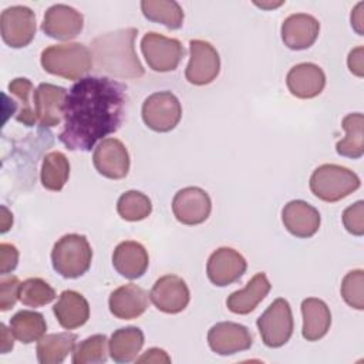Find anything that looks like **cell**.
I'll use <instances>...</instances> for the list:
<instances>
[{
    "instance_id": "8",
    "label": "cell",
    "mask_w": 364,
    "mask_h": 364,
    "mask_svg": "<svg viewBox=\"0 0 364 364\" xmlns=\"http://www.w3.org/2000/svg\"><path fill=\"white\" fill-rule=\"evenodd\" d=\"M141 51L149 68L156 73H168L176 70L185 54L179 40L165 37L155 31H149L142 37Z\"/></svg>"
},
{
    "instance_id": "28",
    "label": "cell",
    "mask_w": 364,
    "mask_h": 364,
    "mask_svg": "<svg viewBox=\"0 0 364 364\" xmlns=\"http://www.w3.org/2000/svg\"><path fill=\"white\" fill-rule=\"evenodd\" d=\"M341 127L346 136L336 144V151L341 156L358 159L364 154V117L361 112L347 114Z\"/></svg>"
},
{
    "instance_id": "25",
    "label": "cell",
    "mask_w": 364,
    "mask_h": 364,
    "mask_svg": "<svg viewBox=\"0 0 364 364\" xmlns=\"http://www.w3.org/2000/svg\"><path fill=\"white\" fill-rule=\"evenodd\" d=\"M303 328L301 334L307 341L323 338L331 324V313L328 306L316 297H309L301 301Z\"/></svg>"
},
{
    "instance_id": "41",
    "label": "cell",
    "mask_w": 364,
    "mask_h": 364,
    "mask_svg": "<svg viewBox=\"0 0 364 364\" xmlns=\"http://www.w3.org/2000/svg\"><path fill=\"white\" fill-rule=\"evenodd\" d=\"M136 363H171V357L166 354L165 350L152 347L146 350L141 357H138Z\"/></svg>"
},
{
    "instance_id": "13",
    "label": "cell",
    "mask_w": 364,
    "mask_h": 364,
    "mask_svg": "<svg viewBox=\"0 0 364 364\" xmlns=\"http://www.w3.org/2000/svg\"><path fill=\"white\" fill-rule=\"evenodd\" d=\"M246 259L232 247H219L208 259V279L219 287L229 286L237 282L246 272Z\"/></svg>"
},
{
    "instance_id": "20",
    "label": "cell",
    "mask_w": 364,
    "mask_h": 364,
    "mask_svg": "<svg viewBox=\"0 0 364 364\" xmlns=\"http://www.w3.org/2000/svg\"><path fill=\"white\" fill-rule=\"evenodd\" d=\"M286 84L291 95L309 100L317 97L323 91L326 85V74L317 64L300 63L289 70Z\"/></svg>"
},
{
    "instance_id": "19",
    "label": "cell",
    "mask_w": 364,
    "mask_h": 364,
    "mask_svg": "<svg viewBox=\"0 0 364 364\" xmlns=\"http://www.w3.org/2000/svg\"><path fill=\"white\" fill-rule=\"evenodd\" d=\"M282 222L293 236L307 239L316 235L320 228L321 218L314 206L296 199L284 205L282 210Z\"/></svg>"
},
{
    "instance_id": "43",
    "label": "cell",
    "mask_w": 364,
    "mask_h": 364,
    "mask_svg": "<svg viewBox=\"0 0 364 364\" xmlns=\"http://www.w3.org/2000/svg\"><path fill=\"white\" fill-rule=\"evenodd\" d=\"M1 328V353L6 354L7 351H10L13 348V337H11V330H9L3 323L0 324Z\"/></svg>"
},
{
    "instance_id": "27",
    "label": "cell",
    "mask_w": 364,
    "mask_h": 364,
    "mask_svg": "<svg viewBox=\"0 0 364 364\" xmlns=\"http://www.w3.org/2000/svg\"><path fill=\"white\" fill-rule=\"evenodd\" d=\"M77 336L70 331L43 336L37 343V360L41 364H60L74 351Z\"/></svg>"
},
{
    "instance_id": "30",
    "label": "cell",
    "mask_w": 364,
    "mask_h": 364,
    "mask_svg": "<svg viewBox=\"0 0 364 364\" xmlns=\"http://www.w3.org/2000/svg\"><path fill=\"white\" fill-rule=\"evenodd\" d=\"M141 10L148 20L171 30L181 28L183 24V10L175 0H142Z\"/></svg>"
},
{
    "instance_id": "36",
    "label": "cell",
    "mask_w": 364,
    "mask_h": 364,
    "mask_svg": "<svg viewBox=\"0 0 364 364\" xmlns=\"http://www.w3.org/2000/svg\"><path fill=\"white\" fill-rule=\"evenodd\" d=\"M341 297L344 301L357 310L364 309V270L355 269L348 272L343 282H341V289H340Z\"/></svg>"
},
{
    "instance_id": "32",
    "label": "cell",
    "mask_w": 364,
    "mask_h": 364,
    "mask_svg": "<svg viewBox=\"0 0 364 364\" xmlns=\"http://www.w3.org/2000/svg\"><path fill=\"white\" fill-rule=\"evenodd\" d=\"M7 88L10 94L14 95L17 100L16 119L26 127H33L37 122V117L34 111V101H31L34 94L31 81L28 78L18 77V78H14L11 82H9Z\"/></svg>"
},
{
    "instance_id": "29",
    "label": "cell",
    "mask_w": 364,
    "mask_h": 364,
    "mask_svg": "<svg viewBox=\"0 0 364 364\" xmlns=\"http://www.w3.org/2000/svg\"><path fill=\"white\" fill-rule=\"evenodd\" d=\"M10 330L18 341L30 344L46 334L47 323L44 316L38 311L20 310L10 318Z\"/></svg>"
},
{
    "instance_id": "14",
    "label": "cell",
    "mask_w": 364,
    "mask_h": 364,
    "mask_svg": "<svg viewBox=\"0 0 364 364\" xmlns=\"http://www.w3.org/2000/svg\"><path fill=\"white\" fill-rule=\"evenodd\" d=\"M208 344L219 355H232L249 350L253 344V337L243 324L220 321L213 324L208 331Z\"/></svg>"
},
{
    "instance_id": "12",
    "label": "cell",
    "mask_w": 364,
    "mask_h": 364,
    "mask_svg": "<svg viewBox=\"0 0 364 364\" xmlns=\"http://www.w3.org/2000/svg\"><path fill=\"white\" fill-rule=\"evenodd\" d=\"M149 299L159 311L176 314L186 309L191 293L182 277L176 274H165L154 283L149 291Z\"/></svg>"
},
{
    "instance_id": "21",
    "label": "cell",
    "mask_w": 364,
    "mask_h": 364,
    "mask_svg": "<svg viewBox=\"0 0 364 364\" xmlns=\"http://www.w3.org/2000/svg\"><path fill=\"white\" fill-rule=\"evenodd\" d=\"M149 304V294L134 283L115 289L108 299L109 311L121 320H132L145 313Z\"/></svg>"
},
{
    "instance_id": "26",
    "label": "cell",
    "mask_w": 364,
    "mask_h": 364,
    "mask_svg": "<svg viewBox=\"0 0 364 364\" xmlns=\"http://www.w3.org/2000/svg\"><path fill=\"white\" fill-rule=\"evenodd\" d=\"M144 341L145 337L139 327L128 326L118 328L112 333L108 341L109 355L115 363H131L136 360Z\"/></svg>"
},
{
    "instance_id": "40",
    "label": "cell",
    "mask_w": 364,
    "mask_h": 364,
    "mask_svg": "<svg viewBox=\"0 0 364 364\" xmlns=\"http://www.w3.org/2000/svg\"><path fill=\"white\" fill-rule=\"evenodd\" d=\"M364 48L355 47L350 51L348 58H347V65L350 68V71L357 75V77H363L364 75V57H363Z\"/></svg>"
},
{
    "instance_id": "6",
    "label": "cell",
    "mask_w": 364,
    "mask_h": 364,
    "mask_svg": "<svg viewBox=\"0 0 364 364\" xmlns=\"http://www.w3.org/2000/svg\"><path fill=\"white\" fill-rule=\"evenodd\" d=\"M262 341L270 347L277 348L284 346L294 328L293 313L286 299H276L257 318L256 321Z\"/></svg>"
},
{
    "instance_id": "3",
    "label": "cell",
    "mask_w": 364,
    "mask_h": 364,
    "mask_svg": "<svg viewBox=\"0 0 364 364\" xmlns=\"http://www.w3.org/2000/svg\"><path fill=\"white\" fill-rule=\"evenodd\" d=\"M43 68L65 80H81L92 67L91 50L81 43L54 44L41 51Z\"/></svg>"
},
{
    "instance_id": "45",
    "label": "cell",
    "mask_w": 364,
    "mask_h": 364,
    "mask_svg": "<svg viewBox=\"0 0 364 364\" xmlns=\"http://www.w3.org/2000/svg\"><path fill=\"white\" fill-rule=\"evenodd\" d=\"M283 1H279V3H274V4H272V3H266V4H263V3H256L255 1V4L256 6H259V7H262V9H272V7H277V6H280Z\"/></svg>"
},
{
    "instance_id": "22",
    "label": "cell",
    "mask_w": 364,
    "mask_h": 364,
    "mask_svg": "<svg viewBox=\"0 0 364 364\" xmlns=\"http://www.w3.org/2000/svg\"><path fill=\"white\" fill-rule=\"evenodd\" d=\"M148 264V252L139 242L124 240L114 249L112 266L125 279H139L146 272Z\"/></svg>"
},
{
    "instance_id": "15",
    "label": "cell",
    "mask_w": 364,
    "mask_h": 364,
    "mask_svg": "<svg viewBox=\"0 0 364 364\" xmlns=\"http://www.w3.org/2000/svg\"><path fill=\"white\" fill-rule=\"evenodd\" d=\"M92 164L108 179H122L129 171V154L117 138H104L94 149Z\"/></svg>"
},
{
    "instance_id": "38",
    "label": "cell",
    "mask_w": 364,
    "mask_h": 364,
    "mask_svg": "<svg viewBox=\"0 0 364 364\" xmlns=\"http://www.w3.org/2000/svg\"><path fill=\"white\" fill-rule=\"evenodd\" d=\"M20 286H21V282L18 280L17 276L4 274L1 277L0 280V310L1 311H7L16 304L20 293Z\"/></svg>"
},
{
    "instance_id": "9",
    "label": "cell",
    "mask_w": 364,
    "mask_h": 364,
    "mask_svg": "<svg viewBox=\"0 0 364 364\" xmlns=\"http://www.w3.org/2000/svg\"><path fill=\"white\" fill-rule=\"evenodd\" d=\"M0 33L3 41L21 48L28 46L36 36V14L27 6H11L1 11Z\"/></svg>"
},
{
    "instance_id": "17",
    "label": "cell",
    "mask_w": 364,
    "mask_h": 364,
    "mask_svg": "<svg viewBox=\"0 0 364 364\" xmlns=\"http://www.w3.org/2000/svg\"><path fill=\"white\" fill-rule=\"evenodd\" d=\"M84 27V17L80 11L67 4H54L47 9L41 30L55 40H73Z\"/></svg>"
},
{
    "instance_id": "11",
    "label": "cell",
    "mask_w": 364,
    "mask_h": 364,
    "mask_svg": "<svg viewBox=\"0 0 364 364\" xmlns=\"http://www.w3.org/2000/svg\"><path fill=\"white\" fill-rule=\"evenodd\" d=\"M212 210V202L206 191L198 186H188L178 191L172 199V212L183 225L203 223Z\"/></svg>"
},
{
    "instance_id": "4",
    "label": "cell",
    "mask_w": 364,
    "mask_h": 364,
    "mask_svg": "<svg viewBox=\"0 0 364 364\" xmlns=\"http://www.w3.org/2000/svg\"><path fill=\"white\" fill-rule=\"evenodd\" d=\"M92 250L84 235L68 233L61 236L53 246V269L65 279L82 276L91 266Z\"/></svg>"
},
{
    "instance_id": "31",
    "label": "cell",
    "mask_w": 364,
    "mask_h": 364,
    "mask_svg": "<svg viewBox=\"0 0 364 364\" xmlns=\"http://www.w3.org/2000/svg\"><path fill=\"white\" fill-rule=\"evenodd\" d=\"M70 176V162L63 152L53 151L43 158L41 164V185L48 189L58 192L64 188Z\"/></svg>"
},
{
    "instance_id": "37",
    "label": "cell",
    "mask_w": 364,
    "mask_h": 364,
    "mask_svg": "<svg viewBox=\"0 0 364 364\" xmlns=\"http://www.w3.org/2000/svg\"><path fill=\"white\" fill-rule=\"evenodd\" d=\"M343 225L354 236L364 235V202L357 200L343 212Z\"/></svg>"
},
{
    "instance_id": "10",
    "label": "cell",
    "mask_w": 364,
    "mask_h": 364,
    "mask_svg": "<svg viewBox=\"0 0 364 364\" xmlns=\"http://www.w3.org/2000/svg\"><path fill=\"white\" fill-rule=\"evenodd\" d=\"M219 71L220 57L216 48L205 40H191L186 80L193 85H206L218 77Z\"/></svg>"
},
{
    "instance_id": "23",
    "label": "cell",
    "mask_w": 364,
    "mask_h": 364,
    "mask_svg": "<svg viewBox=\"0 0 364 364\" xmlns=\"http://www.w3.org/2000/svg\"><path fill=\"white\" fill-rule=\"evenodd\" d=\"M53 313L63 328L74 330L84 326L90 318V304L81 293L64 290L53 306Z\"/></svg>"
},
{
    "instance_id": "1",
    "label": "cell",
    "mask_w": 364,
    "mask_h": 364,
    "mask_svg": "<svg viewBox=\"0 0 364 364\" xmlns=\"http://www.w3.org/2000/svg\"><path fill=\"white\" fill-rule=\"evenodd\" d=\"M127 87L108 77H84L67 92L60 141L70 151H91L119 129L125 118Z\"/></svg>"
},
{
    "instance_id": "33",
    "label": "cell",
    "mask_w": 364,
    "mask_h": 364,
    "mask_svg": "<svg viewBox=\"0 0 364 364\" xmlns=\"http://www.w3.org/2000/svg\"><path fill=\"white\" fill-rule=\"evenodd\" d=\"M117 212L124 220L138 222L151 215L152 203L145 193L139 191H127L118 198Z\"/></svg>"
},
{
    "instance_id": "18",
    "label": "cell",
    "mask_w": 364,
    "mask_h": 364,
    "mask_svg": "<svg viewBox=\"0 0 364 364\" xmlns=\"http://www.w3.org/2000/svg\"><path fill=\"white\" fill-rule=\"evenodd\" d=\"M320 23L316 17L306 13L290 14L282 23V40L290 50H306L318 37Z\"/></svg>"
},
{
    "instance_id": "7",
    "label": "cell",
    "mask_w": 364,
    "mask_h": 364,
    "mask_svg": "<svg viewBox=\"0 0 364 364\" xmlns=\"http://www.w3.org/2000/svg\"><path fill=\"white\" fill-rule=\"evenodd\" d=\"M141 114L149 129L155 132H169L181 121L182 105L171 91H158L145 98Z\"/></svg>"
},
{
    "instance_id": "44",
    "label": "cell",
    "mask_w": 364,
    "mask_h": 364,
    "mask_svg": "<svg viewBox=\"0 0 364 364\" xmlns=\"http://www.w3.org/2000/svg\"><path fill=\"white\" fill-rule=\"evenodd\" d=\"M1 212H3V220H1V233H6L11 225H13V215L7 210L6 206H1Z\"/></svg>"
},
{
    "instance_id": "34",
    "label": "cell",
    "mask_w": 364,
    "mask_h": 364,
    "mask_svg": "<svg viewBox=\"0 0 364 364\" xmlns=\"http://www.w3.org/2000/svg\"><path fill=\"white\" fill-rule=\"evenodd\" d=\"M108 340L105 334H94L82 340L73 351L74 364H100L108 360Z\"/></svg>"
},
{
    "instance_id": "2",
    "label": "cell",
    "mask_w": 364,
    "mask_h": 364,
    "mask_svg": "<svg viewBox=\"0 0 364 364\" xmlns=\"http://www.w3.org/2000/svg\"><path fill=\"white\" fill-rule=\"evenodd\" d=\"M135 27L121 28L95 37L91 43L94 68L117 78H139L145 70L135 53Z\"/></svg>"
},
{
    "instance_id": "42",
    "label": "cell",
    "mask_w": 364,
    "mask_h": 364,
    "mask_svg": "<svg viewBox=\"0 0 364 364\" xmlns=\"http://www.w3.org/2000/svg\"><path fill=\"white\" fill-rule=\"evenodd\" d=\"M363 6H364V3H358L351 13V26L360 36H363V28H361L363 27V11H361Z\"/></svg>"
},
{
    "instance_id": "24",
    "label": "cell",
    "mask_w": 364,
    "mask_h": 364,
    "mask_svg": "<svg viewBox=\"0 0 364 364\" xmlns=\"http://www.w3.org/2000/svg\"><path fill=\"white\" fill-rule=\"evenodd\" d=\"M270 282L264 273H256L242 290L230 293L226 299L228 309L235 314H249L270 291Z\"/></svg>"
},
{
    "instance_id": "16",
    "label": "cell",
    "mask_w": 364,
    "mask_h": 364,
    "mask_svg": "<svg viewBox=\"0 0 364 364\" xmlns=\"http://www.w3.org/2000/svg\"><path fill=\"white\" fill-rule=\"evenodd\" d=\"M67 90L50 82H41L34 90L33 101L37 122L44 128L55 127L64 118Z\"/></svg>"
},
{
    "instance_id": "35",
    "label": "cell",
    "mask_w": 364,
    "mask_h": 364,
    "mask_svg": "<svg viewBox=\"0 0 364 364\" xmlns=\"http://www.w3.org/2000/svg\"><path fill=\"white\" fill-rule=\"evenodd\" d=\"M55 290L40 277H30L20 286L18 299L24 306L41 307L55 299Z\"/></svg>"
},
{
    "instance_id": "39",
    "label": "cell",
    "mask_w": 364,
    "mask_h": 364,
    "mask_svg": "<svg viewBox=\"0 0 364 364\" xmlns=\"http://www.w3.org/2000/svg\"><path fill=\"white\" fill-rule=\"evenodd\" d=\"M18 262V250L11 243H0V273L1 276L13 272Z\"/></svg>"
},
{
    "instance_id": "5",
    "label": "cell",
    "mask_w": 364,
    "mask_h": 364,
    "mask_svg": "<svg viewBox=\"0 0 364 364\" xmlns=\"http://www.w3.org/2000/svg\"><path fill=\"white\" fill-rule=\"evenodd\" d=\"M358 188V175L336 164H323L316 168L310 176L311 193L324 202L341 200Z\"/></svg>"
}]
</instances>
